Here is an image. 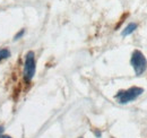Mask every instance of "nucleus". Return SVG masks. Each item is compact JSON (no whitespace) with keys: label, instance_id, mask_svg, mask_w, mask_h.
<instances>
[{"label":"nucleus","instance_id":"39448f33","mask_svg":"<svg viewBox=\"0 0 147 138\" xmlns=\"http://www.w3.org/2000/svg\"><path fill=\"white\" fill-rule=\"evenodd\" d=\"M9 57H10V51H9V49L3 48V49L0 50V62H1L2 60L8 59Z\"/></svg>","mask_w":147,"mask_h":138},{"label":"nucleus","instance_id":"f257e3e1","mask_svg":"<svg viewBox=\"0 0 147 138\" xmlns=\"http://www.w3.org/2000/svg\"><path fill=\"white\" fill-rule=\"evenodd\" d=\"M144 93V89L142 87H130L126 91H120L117 93L115 99L119 101L120 104H126L129 103L131 101H135L137 97H139L142 94Z\"/></svg>","mask_w":147,"mask_h":138},{"label":"nucleus","instance_id":"7ed1b4c3","mask_svg":"<svg viewBox=\"0 0 147 138\" xmlns=\"http://www.w3.org/2000/svg\"><path fill=\"white\" fill-rule=\"evenodd\" d=\"M36 64H35V54L33 51H28L25 55L24 64V78L26 82H31L35 75Z\"/></svg>","mask_w":147,"mask_h":138},{"label":"nucleus","instance_id":"9d476101","mask_svg":"<svg viewBox=\"0 0 147 138\" xmlns=\"http://www.w3.org/2000/svg\"><path fill=\"white\" fill-rule=\"evenodd\" d=\"M79 138H83V137H79Z\"/></svg>","mask_w":147,"mask_h":138},{"label":"nucleus","instance_id":"20e7f679","mask_svg":"<svg viewBox=\"0 0 147 138\" xmlns=\"http://www.w3.org/2000/svg\"><path fill=\"white\" fill-rule=\"evenodd\" d=\"M136 28H137V24H135V23H130L128 24L127 26H126V28L122 31V36H128L130 35L131 33H134L135 31H136Z\"/></svg>","mask_w":147,"mask_h":138},{"label":"nucleus","instance_id":"f03ea898","mask_svg":"<svg viewBox=\"0 0 147 138\" xmlns=\"http://www.w3.org/2000/svg\"><path fill=\"white\" fill-rule=\"evenodd\" d=\"M130 64H131L132 68L135 70V74L137 76H140L147 69V59L143 54V52L139 51V50H135L132 52Z\"/></svg>","mask_w":147,"mask_h":138},{"label":"nucleus","instance_id":"1a4fd4ad","mask_svg":"<svg viewBox=\"0 0 147 138\" xmlns=\"http://www.w3.org/2000/svg\"><path fill=\"white\" fill-rule=\"evenodd\" d=\"M95 135H96L97 137H101V133H100V131H95Z\"/></svg>","mask_w":147,"mask_h":138},{"label":"nucleus","instance_id":"6e6552de","mask_svg":"<svg viewBox=\"0 0 147 138\" xmlns=\"http://www.w3.org/2000/svg\"><path fill=\"white\" fill-rule=\"evenodd\" d=\"M2 133H3V127H2V126H0V136L2 135Z\"/></svg>","mask_w":147,"mask_h":138},{"label":"nucleus","instance_id":"423d86ee","mask_svg":"<svg viewBox=\"0 0 147 138\" xmlns=\"http://www.w3.org/2000/svg\"><path fill=\"white\" fill-rule=\"evenodd\" d=\"M24 34H25V30H20L18 33L15 35L14 40H15V41H17V40H19V39H20V37H22V36H23Z\"/></svg>","mask_w":147,"mask_h":138},{"label":"nucleus","instance_id":"0eeeda50","mask_svg":"<svg viewBox=\"0 0 147 138\" xmlns=\"http://www.w3.org/2000/svg\"><path fill=\"white\" fill-rule=\"evenodd\" d=\"M0 138H13V137H10V136H8V135H1Z\"/></svg>","mask_w":147,"mask_h":138}]
</instances>
